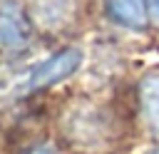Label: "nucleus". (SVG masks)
I'll use <instances>...</instances> for the list:
<instances>
[{
    "label": "nucleus",
    "mask_w": 159,
    "mask_h": 154,
    "mask_svg": "<svg viewBox=\"0 0 159 154\" xmlns=\"http://www.w3.org/2000/svg\"><path fill=\"white\" fill-rule=\"evenodd\" d=\"M82 65V52L77 47H67V50H60L55 55H50L47 60H42L40 65L32 67V72L20 82L17 92L20 94H30V92H37V89H45V87H52L67 77H72Z\"/></svg>",
    "instance_id": "1"
},
{
    "label": "nucleus",
    "mask_w": 159,
    "mask_h": 154,
    "mask_svg": "<svg viewBox=\"0 0 159 154\" xmlns=\"http://www.w3.org/2000/svg\"><path fill=\"white\" fill-rule=\"evenodd\" d=\"M32 22L27 12L17 2L0 5V50L2 52H22L30 45Z\"/></svg>",
    "instance_id": "2"
},
{
    "label": "nucleus",
    "mask_w": 159,
    "mask_h": 154,
    "mask_svg": "<svg viewBox=\"0 0 159 154\" xmlns=\"http://www.w3.org/2000/svg\"><path fill=\"white\" fill-rule=\"evenodd\" d=\"M80 0H27V17L37 27L62 30L77 15Z\"/></svg>",
    "instance_id": "3"
},
{
    "label": "nucleus",
    "mask_w": 159,
    "mask_h": 154,
    "mask_svg": "<svg viewBox=\"0 0 159 154\" xmlns=\"http://www.w3.org/2000/svg\"><path fill=\"white\" fill-rule=\"evenodd\" d=\"M107 15L124 27H142L147 22V0H104Z\"/></svg>",
    "instance_id": "4"
},
{
    "label": "nucleus",
    "mask_w": 159,
    "mask_h": 154,
    "mask_svg": "<svg viewBox=\"0 0 159 154\" xmlns=\"http://www.w3.org/2000/svg\"><path fill=\"white\" fill-rule=\"evenodd\" d=\"M139 99L147 122L159 132V70H152L139 82Z\"/></svg>",
    "instance_id": "5"
},
{
    "label": "nucleus",
    "mask_w": 159,
    "mask_h": 154,
    "mask_svg": "<svg viewBox=\"0 0 159 154\" xmlns=\"http://www.w3.org/2000/svg\"><path fill=\"white\" fill-rule=\"evenodd\" d=\"M147 15L159 25V0H147Z\"/></svg>",
    "instance_id": "6"
},
{
    "label": "nucleus",
    "mask_w": 159,
    "mask_h": 154,
    "mask_svg": "<svg viewBox=\"0 0 159 154\" xmlns=\"http://www.w3.org/2000/svg\"><path fill=\"white\" fill-rule=\"evenodd\" d=\"M30 154H57L55 149H50V147H37V149H32Z\"/></svg>",
    "instance_id": "7"
},
{
    "label": "nucleus",
    "mask_w": 159,
    "mask_h": 154,
    "mask_svg": "<svg viewBox=\"0 0 159 154\" xmlns=\"http://www.w3.org/2000/svg\"><path fill=\"white\" fill-rule=\"evenodd\" d=\"M157 154H159V152H157Z\"/></svg>",
    "instance_id": "8"
}]
</instances>
